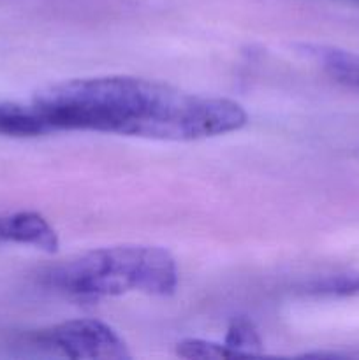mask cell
I'll return each instance as SVG.
<instances>
[{"label":"cell","instance_id":"1","mask_svg":"<svg viewBox=\"0 0 359 360\" xmlns=\"http://www.w3.org/2000/svg\"><path fill=\"white\" fill-rule=\"evenodd\" d=\"M55 130H94L158 141H197L243 129L248 115L229 98L206 97L132 76L53 84L34 102Z\"/></svg>","mask_w":359,"mask_h":360},{"label":"cell","instance_id":"3","mask_svg":"<svg viewBox=\"0 0 359 360\" xmlns=\"http://www.w3.org/2000/svg\"><path fill=\"white\" fill-rule=\"evenodd\" d=\"M35 345L67 359L127 360L132 357L125 341L101 320L77 319L41 330Z\"/></svg>","mask_w":359,"mask_h":360},{"label":"cell","instance_id":"7","mask_svg":"<svg viewBox=\"0 0 359 360\" xmlns=\"http://www.w3.org/2000/svg\"><path fill=\"white\" fill-rule=\"evenodd\" d=\"M51 132L35 105L0 104V134L14 137H32Z\"/></svg>","mask_w":359,"mask_h":360},{"label":"cell","instance_id":"2","mask_svg":"<svg viewBox=\"0 0 359 360\" xmlns=\"http://www.w3.org/2000/svg\"><path fill=\"white\" fill-rule=\"evenodd\" d=\"M46 283L80 299H102L129 292L175 294L178 267L160 246L125 245L77 255L46 273Z\"/></svg>","mask_w":359,"mask_h":360},{"label":"cell","instance_id":"9","mask_svg":"<svg viewBox=\"0 0 359 360\" xmlns=\"http://www.w3.org/2000/svg\"><path fill=\"white\" fill-rule=\"evenodd\" d=\"M176 355L182 359H232L238 357L236 352L225 347L224 343H213L204 340H183L176 345Z\"/></svg>","mask_w":359,"mask_h":360},{"label":"cell","instance_id":"4","mask_svg":"<svg viewBox=\"0 0 359 360\" xmlns=\"http://www.w3.org/2000/svg\"><path fill=\"white\" fill-rule=\"evenodd\" d=\"M0 241L28 245L48 253H55L60 246L55 229L35 211H20L0 218Z\"/></svg>","mask_w":359,"mask_h":360},{"label":"cell","instance_id":"5","mask_svg":"<svg viewBox=\"0 0 359 360\" xmlns=\"http://www.w3.org/2000/svg\"><path fill=\"white\" fill-rule=\"evenodd\" d=\"M299 49L312 56L334 81L359 90V53L317 44H303Z\"/></svg>","mask_w":359,"mask_h":360},{"label":"cell","instance_id":"6","mask_svg":"<svg viewBox=\"0 0 359 360\" xmlns=\"http://www.w3.org/2000/svg\"><path fill=\"white\" fill-rule=\"evenodd\" d=\"M298 292L306 297L345 299L359 297V271H338V273L313 276L303 281Z\"/></svg>","mask_w":359,"mask_h":360},{"label":"cell","instance_id":"8","mask_svg":"<svg viewBox=\"0 0 359 360\" xmlns=\"http://www.w3.org/2000/svg\"><path fill=\"white\" fill-rule=\"evenodd\" d=\"M224 345L231 348L232 352H236L238 357L260 355L264 352V341L260 338L259 329L246 316H238V319L232 320L227 334H225Z\"/></svg>","mask_w":359,"mask_h":360}]
</instances>
